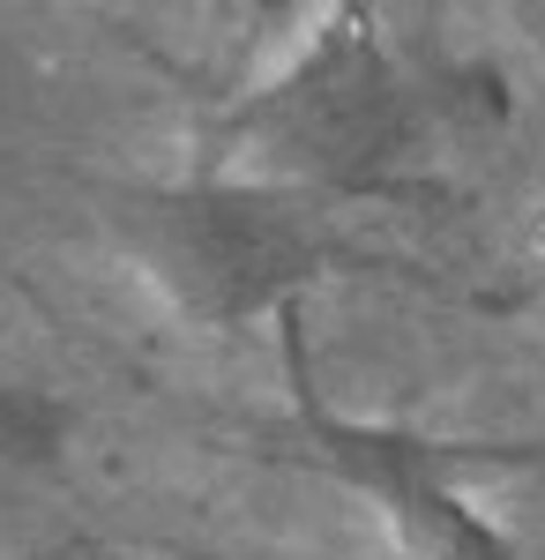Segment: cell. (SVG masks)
Returning a JSON list of instances; mask_svg holds the SVG:
<instances>
[{
	"label": "cell",
	"instance_id": "1",
	"mask_svg": "<svg viewBox=\"0 0 545 560\" xmlns=\"http://www.w3.org/2000/svg\"><path fill=\"white\" fill-rule=\"evenodd\" d=\"M142 247L202 322H247L314 277V224L262 187H187L142 217Z\"/></svg>",
	"mask_w": 545,
	"mask_h": 560
},
{
	"label": "cell",
	"instance_id": "2",
	"mask_svg": "<svg viewBox=\"0 0 545 560\" xmlns=\"http://www.w3.org/2000/svg\"><path fill=\"white\" fill-rule=\"evenodd\" d=\"M404 128H411L404 83L381 60V45L367 38V23H336L254 105V135H269V150L314 179H367L374 165L396 158Z\"/></svg>",
	"mask_w": 545,
	"mask_h": 560
},
{
	"label": "cell",
	"instance_id": "3",
	"mask_svg": "<svg viewBox=\"0 0 545 560\" xmlns=\"http://www.w3.org/2000/svg\"><path fill=\"white\" fill-rule=\"evenodd\" d=\"M322 448L336 456V471L359 478L367 493L389 501V516L404 523V538L419 546L426 560H508V546L478 523V509H463L449 493V478L433 471L426 441L411 433H374V427H344L329 411H306Z\"/></svg>",
	"mask_w": 545,
	"mask_h": 560
},
{
	"label": "cell",
	"instance_id": "4",
	"mask_svg": "<svg viewBox=\"0 0 545 560\" xmlns=\"http://www.w3.org/2000/svg\"><path fill=\"white\" fill-rule=\"evenodd\" d=\"M60 433H68V419H60L53 396L0 382V464H53Z\"/></svg>",
	"mask_w": 545,
	"mask_h": 560
}]
</instances>
